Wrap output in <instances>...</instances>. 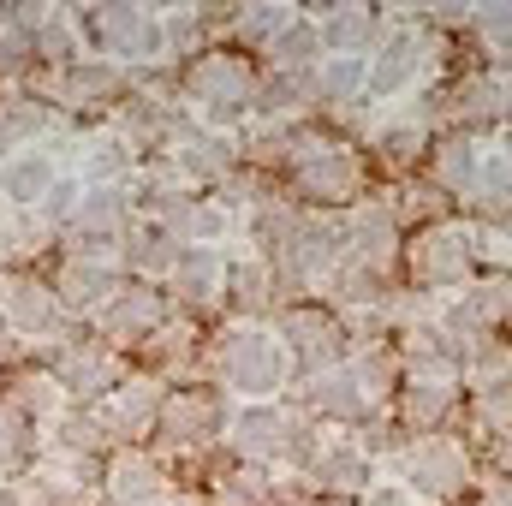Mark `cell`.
Returning a JSON list of instances; mask_svg holds the SVG:
<instances>
[{"mask_svg":"<svg viewBox=\"0 0 512 506\" xmlns=\"http://www.w3.org/2000/svg\"><path fill=\"white\" fill-rule=\"evenodd\" d=\"M358 185H364L358 155L334 137H316L304 155H292V191L310 197V203H346Z\"/></svg>","mask_w":512,"mask_h":506,"instance_id":"277c9868","label":"cell"},{"mask_svg":"<svg viewBox=\"0 0 512 506\" xmlns=\"http://www.w3.org/2000/svg\"><path fill=\"white\" fill-rule=\"evenodd\" d=\"M173 256H179V239L161 221H131V233L120 239V262H126L131 274H161L167 280Z\"/></svg>","mask_w":512,"mask_h":506,"instance_id":"2e32d148","label":"cell"},{"mask_svg":"<svg viewBox=\"0 0 512 506\" xmlns=\"http://www.w3.org/2000/svg\"><path fill=\"white\" fill-rule=\"evenodd\" d=\"M108 501H120V506H167L173 501L167 471H161L149 453H120L114 471H108Z\"/></svg>","mask_w":512,"mask_h":506,"instance_id":"4fadbf2b","label":"cell"},{"mask_svg":"<svg viewBox=\"0 0 512 506\" xmlns=\"http://www.w3.org/2000/svg\"><path fill=\"white\" fill-rule=\"evenodd\" d=\"M161 42L167 54H191L203 42V12H161Z\"/></svg>","mask_w":512,"mask_h":506,"instance_id":"4316f807","label":"cell"},{"mask_svg":"<svg viewBox=\"0 0 512 506\" xmlns=\"http://www.w3.org/2000/svg\"><path fill=\"white\" fill-rule=\"evenodd\" d=\"M54 90L72 102V108H102L114 96H126V66L102 60V54H72L60 72H54Z\"/></svg>","mask_w":512,"mask_h":506,"instance_id":"8fae6325","label":"cell"},{"mask_svg":"<svg viewBox=\"0 0 512 506\" xmlns=\"http://www.w3.org/2000/svg\"><path fill=\"white\" fill-rule=\"evenodd\" d=\"M54 179H60L54 149H42V143H36V149H18V155L0 161V203H6V209H36Z\"/></svg>","mask_w":512,"mask_h":506,"instance_id":"7c38bea8","label":"cell"},{"mask_svg":"<svg viewBox=\"0 0 512 506\" xmlns=\"http://www.w3.org/2000/svg\"><path fill=\"white\" fill-rule=\"evenodd\" d=\"M30 447H36V423H30L12 399H0V471H12Z\"/></svg>","mask_w":512,"mask_h":506,"instance_id":"cb8c5ba5","label":"cell"},{"mask_svg":"<svg viewBox=\"0 0 512 506\" xmlns=\"http://www.w3.org/2000/svg\"><path fill=\"white\" fill-rule=\"evenodd\" d=\"M167 506H197V501H167Z\"/></svg>","mask_w":512,"mask_h":506,"instance_id":"1f68e13d","label":"cell"},{"mask_svg":"<svg viewBox=\"0 0 512 506\" xmlns=\"http://www.w3.org/2000/svg\"><path fill=\"white\" fill-rule=\"evenodd\" d=\"M185 96L191 108H203L209 126H233L256 108V72L245 66V54H227V48H209L191 60L185 72Z\"/></svg>","mask_w":512,"mask_h":506,"instance_id":"7a4b0ae2","label":"cell"},{"mask_svg":"<svg viewBox=\"0 0 512 506\" xmlns=\"http://www.w3.org/2000/svg\"><path fill=\"white\" fill-rule=\"evenodd\" d=\"M286 376H292V358H286L280 334H268V328H256V322H233V328L215 340V381H221L227 393H239L245 405L274 399V393L286 387Z\"/></svg>","mask_w":512,"mask_h":506,"instance_id":"6da1fadb","label":"cell"},{"mask_svg":"<svg viewBox=\"0 0 512 506\" xmlns=\"http://www.w3.org/2000/svg\"><path fill=\"white\" fill-rule=\"evenodd\" d=\"M233 447L251 459V465H262V459H280V435H286V411L274 405V399H256V405H239L233 411Z\"/></svg>","mask_w":512,"mask_h":506,"instance_id":"5bb4252c","label":"cell"},{"mask_svg":"<svg viewBox=\"0 0 512 506\" xmlns=\"http://www.w3.org/2000/svg\"><path fill=\"white\" fill-rule=\"evenodd\" d=\"M280 346L292 358V370H334L340 352H346V322L322 304H292L286 322H280Z\"/></svg>","mask_w":512,"mask_h":506,"instance_id":"3957f363","label":"cell"},{"mask_svg":"<svg viewBox=\"0 0 512 506\" xmlns=\"http://www.w3.org/2000/svg\"><path fill=\"white\" fill-rule=\"evenodd\" d=\"M215 506H268V477L256 465H233L215 477Z\"/></svg>","mask_w":512,"mask_h":506,"instance_id":"603a6c76","label":"cell"},{"mask_svg":"<svg viewBox=\"0 0 512 506\" xmlns=\"http://www.w3.org/2000/svg\"><path fill=\"white\" fill-rule=\"evenodd\" d=\"M233 310H239V322H256L268 304H274V268L256 256V262H239V268H227V292H221Z\"/></svg>","mask_w":512,"mask_h":506,"instance_id":"d6986e66","label":"cell"},{"mask_svg":"<svg viewBox=\"0 0 512 506\" xmlns=\"http://www.w3.org/2000/svg\"><path fill=\"white\" fill-rule=\"evenodd\" d=\"M292 24V12L286 6H245L239 18H233V30H239V42H251V48H268L280 30Z\"/></svg>","mask_w":512,"mask_h":506,"instance_id":"484cf974","label":"cell"},{"mask_svg":"<svg viewBox=\"0 0 512 506\" xmlns=\"http://www.w3.org/2000/svg\"><path fill=\"white\" fill-rule=\"evenodd\" d=\"M54 131V108H42L36 96H6L0 102V161L18 149H36V137Z\"/></svg>","mask_w":512,"mask_h":506,"instance_id":"9a60e30c","label":"cell"},{"mask_svg":"<svg viewBox=\"0 0 512 506\" xmlns=\"http://www.w3.org/2000/svg\"><path fill=\"white\" fill-rule=\"evenodd\" d=\"M0 506H30V495H24L18 483H6V477H0Z\"/></svg>","mask_w":512,"mask_h":506,"instance_id":"f546056e","label":"cell"},{"mask_svg":"<svg viewBox=\"0 0 512 506\" xmlns=\"http://www.w3.org/2000/svg\"><path fill=\"white\" fill-rule=\"evenodd\" d=\"M304 399H310L322 417H358L370 393H364V381L352 376V364H346V370H322V376L304 387Z\"/></svg>","mask_w":512,"mask_h":506,"instance_id":"ffe728a7","label":"cell"},{"mask_svg":"<svg viewBox=\"0 0 512 506\" xmlns=\"http://www.w3.org/2000/svg\"><path fill=\"white\" fill-rule=\"evenodd\" d=\"M316 30H322V54H364L370 48V12H328V18H316Z\"/></svg>","mask_w":512,"mask_h":506,"instance_id":"7402d4cb","label":"cell"},{"mask_svg":"<svg viewBox=\"0 0 512 506\" xmlns=\"http://www.w3.org/2000/svg\"><path fill=\"white\" fill-rule=\"evenodd\" d=\"M507 167H512V137H507Z\"/></svg>","mask_w":512,"mask_h":506,"instance_id":"4dcf8cb0","label":"cell"},{"mask_svg":"<svg viewBox=\"0 0 512 506\" xmlns=\"http://www.w3.org/2000/svg\"><path fill=\"white\" fill-rule=\"evenodd\" d=\"M465 233H429L423 245H417V268H423V280H453V274H465Z\"/></svg>","mask_w":512,"mask_h":506,"instance_id":"44dd1931","label":"cell"},{"mask_svg":"<svg viewBox=\"0 0 512 506\" xmlns=\"http://www.w3.org/2000/svg\"><path fill=\"white\" fill-rule=\"evenodd\" d=\"M227 256L209 251V245H179L173 268H167V298L185 304V310H209L221 292H227Z\"/></svg>","mask_w":512,"mask_h":506,"instance_id":"ba28073f","label":"cell"},{"mask_svg":"<svg viewBox=\"0 0 512 506\" xmlns=\"http://www.w3.org/2000/svg\"><path fill=\"white\" fill-rule=\"evenodd\" d=\"M399 477H405V489L411 495H429V501H441V495H453L459 483H465V453L441 435H429V441H417L405 459H399Z\"/></svg>","mask_w":512,"mask_h":506,"instance_id":"30bf717a","label":"cell"},{"mask_svg":"<svg viewBox=\"0 0 512 506\" xmlns=\"http://www.w3.org/2000/svg\"><path fill=\"white\" fill-rule=\"evenodd\" d=\"M304 477H316V489L328 495H352V489H370V459L364 447H322Z\"/></svg>","mask_w":512,"mask_h":506,"instance_id":"ac0fdd59","label":"cell"},{"mask_svg":"<svg viewBox=\"0 0 512 506\" xmlns=\"http://www.w3.org/2000/svg\"><path fill=\"white\" fill-rule=\"evenodd\" d=\"M364 506H417V495H411L405 483H399V489H387V483H376V489L364 495Z\"/></svg>","mask_w":512,"mask_h":506,"instance_id":"f1b7e54d","label":"cell"},{"mask_svg":"<svg viewBox=\"0 0 512 506\" xmlns=\"http://www.w3.org/2000/svg\"><path fill=\"white\" fill-rule=\"evenodd\" d=\"M131 143L114 131V137H84L78 143V179L96 191V185H126L131 179Z\"/></svg>","mask_w":512,"mask_h":506,"instance_id":"e0dca14e","label":"cell"},{"mask_svg":"<svg viewBox=\"0 0 512 506\" xmlns=\"http://www.w3.org/2000/svg\"><path fill=\"white\" fill-rule=\"evenodd\" d=\"M60 298H54V286L48 280H36V274H12V280H0V322H6V334H18V340H48L54 328H60Z\"/></svg>","mask_w":512,"mask_h":506,"instance_id":"8992f818","label":"cell"},{"mask_svg":"<svg viewBox=\"0 0 512 506\" xmlns=\"http://www.w3.org/2000/svg\"><path fill=\"white\" fill-rule=\"evenodd\" d=\"M120 286H126L120 268H108L102 256H66L60 274H54V298H60V310H72V316H96Z\"/></svg>","mask_w":512,"mask_h":506,"instance_id":"9c48e42d","label":"cell"},{"mask_svg":"<svg viewBox=\"0 0 512 506\" xmlns=\"http://www.w3.org/2000/svg\"><path fill=\"white\" fill-rule=\"evenodd\" d=\"M78 203H84V179H78V173H60V179L48 185V197L36 203V215H42L48 227H72Z\"/></svg>","mask_w":512,"mask_h":506,"instance_id":"d4e9b609","label":"cell"},{"mask_svg":"<svg viewBox=\"0 0 512 506\" xmlns=\"http://www.w3.org/2000/svg\"><path fill=\"white\" fill-rule=\"evenodd\" d=\"M471 310H477L483 322H489V316H507V310H512V286H507V280H489V286L471 298Z\"/></svg>","mask_w":512,"mask_h":506,"instance_id":"83f0119b","label":"cell"},{"mask_svg":"<svg viewBox=\"0 0 512 506\" xmlns=\"http://www.w3.org/2000/svg\"><path fill=\"white\" fill-rule=\"evenodd\" d=\"M96 328H102V340H114V346L155 340V334L167 328V292H155V286H120V292L96 310Z\"/></svg>","mask_w":512,"mask_h":506,"instance_id":"52a82bcc","label":"cell"},{"mask_svg":"<svg viewBox=\"0 0 512 506\" xmlns=\"http://www.w3.org/2000/svg\"><path fill=\"white\" fill-rule=\"evenodd\" d=\"M155 429H161L167 441L203 447V441H215L221 429H233V405H227V393H221V387H179V393H167V399H161Z\"/></svg>","mask_w":512,"mask_h":506,"instance_id":"5b68a950","label":"cell"}]
</instances>
